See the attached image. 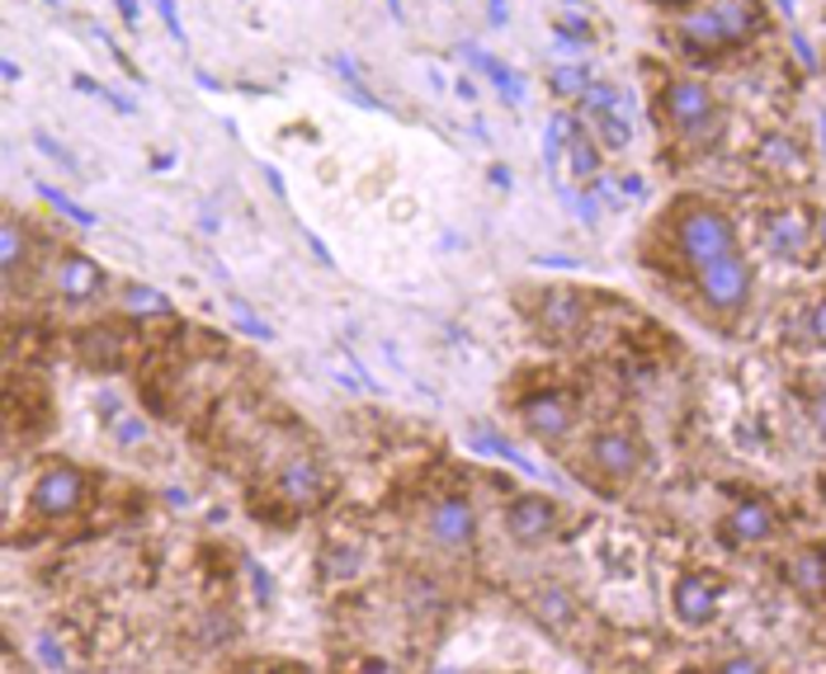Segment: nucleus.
Returning <instances> with one entry per match:
<instances>
[{
	"label": "nucleus",
	"mask_w": 826,
	"mask_h": 674,
	"mask_svg": "<svg viewBox=\"0 0 826 674\" xmlns=\"http://www.w3.org/2000/svg\"><path fill=\"white\" fill-rule=\"evenodd\" d=\"M765 14H761V0H718V6L690 14L680 24V39L690 52H723L746 43L751 33H761Z\"/></svg>",
	"instance_id": "1"
},
{
	"label": "nucleus",
	"mask_w": 826,
	"mask_h": 674,
	"mask_svg": "<svg viewBox=\"0 0 826 674\" xmlns=\"http://www.w3.org/2000/svg\"><path fill=\"white\" fill-rule=\"evenodd\" d=\"M661 114L676 128V137L690 141V147H709V141H718V133H723V109H718V99L699 81H671L666 85Z\"/></svg>",
	"instance_id": "2"
},
{
	"label": "nucleus",
	"mask_w": 826,
	"mask_h": 674,
	"mask_svg": "<svg viewBox=\"0 0 826 674\" xmlns=\"http://www.w3.org/2000/svg\"><path fill=\"white\" fill-rule=\"evenodd\" d=\"M680 251L684 260L694 264H713V260H723V255H736V232H732V222L723 218V212H713V208H684L680 212Z\"/></svg>",
	"instance_id": "3"
},
{
	"label": "nucleus",
	"mask_w": 826,
	"mask_h": 674,
	"mask_svg": "<svg viewBox=\"0 0 826 674\" xmlns=\"http://www.w3.org/2000/svg\"><path fill=\"white\" fill-rule=\"evenodd\" d=\"M274 495L293 514H312V509L326 505L331 482H326V472H322V463H316L312 453H289L284 463H279V472H274Z\"/></svg>",
	"instance_id": "4"
},
{
	"label": "nucleus",
	"mask_w": 826,
	"mask_h": 674,
	"mask_svg": "<svg viewBox=\"0 0 826 674\" xmlns=\"http://www.w3.org/2000/svg\"><path fill=\"white\" fill-rule=\"evenodd\" d=\"M85 495H91L85 491V472L57 463V467L39 472V482H33V491H29V505H33L39 519H72V514H81Z\"/></svg>",
	"instance_id": "5"
},
{
	"label": "nucleus",
	"mask_w": 826,
	"mask_h": 674,
	"mask_svg": "<svg viewBox=\"0 0 826 674\" xmlns=\"http://www.w3.org/2000/svg\"><path fill=\"white\" fill-rule=\"evenodd\" d=\"M699 293H704V303L718 307V312H742V303L751 297V270L742 255H723L713 264H699Z\"/></svg>",
	"instance_id": "6"
},
{
	"label": "nucleus",
	"mask_w": 826,
	"mask_h": 674,
	"mask_svg": "<svg viewBox=\"0 0 826 674\" xmlns=\"http://www.w3.org/2000/svg\"><path fill=\"white\" fill-rule=\"evenodd\" d=\"M426 534L430 543H439L445 552H463L478 538V514H472L468 495H439L426 514Z\"/></svg>",
	"instance_id": "7"
},
{
	"label": "nucleus",
	"mask_w": 826,
	"mask_h": 674,
	"mask_svg": "<svg viewBox=\"0 0 826 674\" xmlns=\"http://www.w3.org/2000/svg\"><path fill=\"white\" fill-rule=\"evenodd\" d=\"M505 528H511V538L524 543V547H539L548 543L557 528H562V514L548 495H515L511 505H505Z\"/></svg>",
	"instance_id": "8"
},
{
	"label": "nucleus",
	"mask_w": 826,
	"mask_h": 674,
	"mask_svg": "<svg viewBox=\"0 0 826 674\" xmlns=\"http://www.w3.org/2000/svg\"><path fill=\"white\" fill-rule=\"evenodd\" d=\"M520 420L524 430L543 443H557L562 434L572 430V397L567 392H553V387H543V392H530L520 401Z\"/></svg>",
	"instance_id": "9"
},
{
	"label": "nucleus",
	"mask_w": 826,
	"mask_h": 674,
	"mask_svg": "<svg viewBox=\"0 0 826 674\" xmlns=\"http://www.w3.org/2000/svg\"><path fill=\"white\" fill-rule=\"evenodd\" d=\"M718 585L713 576H699V571H684L680 580H676V590H671V609H676V618L684 628H704V623H713V613H718Z\"/></svg>",
	"instance_id": "10"
},
{
	"label": "nucleus",
	"mask_w": 826,
	"mask_h": 674,
	"mask_svg": "<svg viewBox=\"0 0 826 674\" xmlns=\"http://www.w3.org/2000/svg\"><path fill=\"white\" fill-rule=\"evenodd\" d=\"M100 288H104V270L91 255L66 251L57 264H52V293H57L62 303H91Z\"/></svg>",
	"instance_id": "11"
},
{
	"label": "nucleus",
	"mask_w": 826,
	"mask_h": 674,
	"mask_svg": "<svg viewBox=\"0 0 826 674\" xmlns=\"http://www.w3.org/2000/svg\"><path fill=\"white\" fill-rule=\"evenodd\" d=\"M590 463L600 467V476H609V482H628V476L642 467V443L632 439V434H624V430L595 434V443H590Z\"/></svg>",
	"instance_id": "12"
},
{
	"label": "nucleus",
	"mask_w": 826,
	"mask_h": 674,
	"mask_svg": "<svg viewBox=\"0 0 826 674\" xmlns=\"http://www.w3.org/2000/svg\"><path fill=\"white\" fill-rule=\"evenodd\" d=\"M765 245L784 260H803L807 245H813V227H807L803 208H780L765 218Z\"/></svg>",
	"instance_id": "13"
},
{
	"label": "nucleus",
	"mask_w": 826,
	"mask_h": 674,
	"mask_svg": "<svg viewBox=\"0 0 826 674\" xmlns=\"http://www.w3.org/2000/svg\"><path fill=\"white\" fill-rule=\"evenodd\" d=\"M728 538L742 543V547H755L765 543L770 534H775V514H770V505L761 501V495H746V501H736V509L728 514Z\"/></svg>",
	"instance_id": "14"
},
{
	"label": "nucleus",
	"mask_w": 826,
	"mask_h": 674,
	"mask_svg": "<svg viewBox=\"0 0 826 674\" xmlns=\"http://www.w3.org/2000/svg\"><path fill=\"white\" fill-rule=\"evenodd\" d=\"M582 316H586V307L576 293H548L539 307V326L548 340H572V335L582 330Z\"/></svg>",
	"instance_id": "15"
},
{
	"label": "nucleus",
	"mask_w": 826,
	"mask_h": 674,
	"mask_svg": "<svg viewBox=\"0 0 826 674\" xmlns=\"http://www.w3.org/2000/svg\"><path fill=\"white\" fill-rule=\"evenodd\" d=\"M784 580L794 585L803 599H826V552L822 547H803L784 561Z\"/></svg>",
	"instance_id": "16"
},
{
	"label": "nucleus",
	"mask_w": 826,
	"mask_h": 674,
	"mask_svg": "<svg viewBox=\"0 0 826 674\" xmlns=\"http://www.w3.org/2000/svg\"><path fill=\"white\" fill-rule=\"evenodd\" d=\"M755 161H761V170L775 175V180H807V161H803L794 137H765Z\"/></svg>",
	"instance_id": "17"
},
{
	"label": "nucleus",
	"mask_w": 826,
	"mask_h": 674,
	"mask_svg": "<svg viewBox=\"0 0 826 674\" xmlns=\"http://www.w3.org/2000/svg\"><path fill=\"white\" fill-rule=\"evenodd\" d=\"M76 349L91 368H118L123 364V349H128V335L114 330V326H95V330H81L76 335Z\"/></svg>",
	"instance_id": "18"
},
{
	"label": "nucleus",
	"mask_w": 826,
	"mask_h": 674,
	"mask_svg": "<svg viewBox=\"0 0 826 674\" xmlns=\"http://www.w3.org/2000/svg\"><path fill=\"white\" fill-rule=\"evenodd\" d=\"M459 52H463V57H468L472 66H478V71H482V76H487L491 85H496V91H501V99H505V104H524V81H520V76H515V71H511V66H505L501 57H491V52H482V48H472V43H463Z\"/></svg>",
	"instance_id": "19"
},
{
	"label": "nucleus",
	"mask_w": 826,
	"mask_h": 674,
	"mask_svg": "<svg viewBox=\"0 0 826 674\" xmlns=\"http://www.w3.org/2000/svg\"><path fill=\"white\" fill-rule=\"evenodd\" d=\"M123 312L156 322V316H170V297L161 288H147V283H123Z\"/></svg>",
	"instance_id": "20"
},
{
	"label": "nucleus",
	"mask_w": 826,
	"mask_h": 674,
	"mask_svg": "<svg viewBox=\"0 0 826 674\" xmlns=\"http://www.w3.org/2000/svg\"><path fill=\"white\" fill-rule=\"evenodd\" d=\"M29 255H33V245H29V236H24V227L10 218L6 227H0V264H6V278H10V283L20 278V270L29 264Z\"/></svg>",
	"instance_id": "21"
},
{
	"label": "nucleus",
	"mask_w": 826,
	"mask_h": 674,
	"mask_svg": "<svg viewBox=\"0 0 826 674\" xmlns=\"http://www.w3.org/2000/svg\"><path fill=\"white\" fill-rule=\"evenodd\" d=\"M468 443H472V449H478V453H491V457H505V463H515V467H524V472H530V476H539V467L530 463V457H524V453L515 449V443H511V439H501L496 430H482V424H472V430H468Z\"/></svg>",
	"instance_id": "22"
},
{
	"label": "nucleus",
	"mask_w": 826,
	"mask_h": 674,
	"mask_svg": "<svg viewBox=\"0 0 826 674\" xmlns=\"http://www.w3.org/2000/svg\"><path fill=\"white\" fill-rule=\"evenodd\" d=\"M548 85H553V95H557V99H582V95L590 91V71H586V66H576V62H562V66H553Z\"/></svg>",
	"instance_id": "23"
},
{
	"label": "nucleus",
	"mask_w": 826,
	"mask_h": 674,
	"mask_svg": "<svg viewBox=\"0 0 826 674\" xmlns=\"http://www.w3.org/2000/svg\"><path fill=\"white\" fill-rule=\"evenodd\" d=\"M534 613H539V618H543V623H548L553 632H562V628L572 623V599L562 594V590H543V594L534 599Z\"/></svg>",
	"instance_id": "24"
},
{
	"label": "nucleus",
	"mask_w": 826,
	"mask_h": 674,
	"mask_svg": "<svg viewBox=\"0 0 826 674\" xmlns=\"http://www.w3.org/2000/svg\"><path fill=\"white\" fill-rule=\"evenodd\" d=\"M590 123H595V133H600V141L605 147H628V114H619V109H600V114H586Z\"/></svg>",
	"instance_id": "25"
},
{
	"label": "nucleus",
	"mask_w": 826,
	"mask_h": 674,
	"mask_svg": "<svg viewBox=\"0 0 826 674\" xmlns=\"http://www.w3.org/2000/svg\"><path fill=\"white\" fill-rule=\"evenodd\" d=\"M567 147H572V170L582 175V180H586V175H600V147H595V141H590L582 128L572 133Z\"/></svg>",
	"instance_id": "26"
},
{
	"label": "nucleus",
	"mask_w": 826,
	"mask_h": 674,
	"mask_svg": "<svg viewBox=\"0 0 826 674\" xmlns=\"http://www.w3.org/2000/svg\"><path fill=\"white\" fill-rule=\"evenodd\" d=\"M33 189H39V193H43V199H48L52 208H57V212H62V218H72L76 227H95V212H91V208H81V203H72V199H66V193H62V189H52V185H33Z\"/></svg>",
	"instance_id": "27"
},
{
	"label": "nucleus",
	"mask_w": 826,
	"mask_h": 674,
	"mask_svg": "<svg viewBox=\"0 0 826 674\" xmlns=\"http://www.w3.org/2000/svg\"><path fill=\"white\" fill-rule=\"evenodd\" d=\"M109 424H114V439L123 443V449H137V443H147V420L114 411V415H109Z\"/></svg>",
	"instance_id": "28"
},
{
	"label": "nucleus",
	"mask_w": 826,
	"mask_h": 674,
	"mask_svg": "<svg viewBox=\"0 0 826 674\" xmlns=\"http://www.w3.org/2000/svg\"><path fill=\"white\" fill-rule=\"evenodd\" d=\"M39 661L48 670H66V665H72V655L57 646V636H52V632H39Z\"/></svg>",
	"instance_id": "29"
},
{
	"label": "nucleus",
	"mask_w": 826,
	"mask_h": 674,
	"mask_svg": "<svg viewBox=\"0 0 826 674\" xmlns=\"http://www.w3.org/2000/svg\"><path fill=\"white\" fill-rule=\"evenodd\" d=\"M232 316H237V326H241L245 335H255V340H274V330H270L265 322H255V316L245 312V303H232Z\"/></svg>",
	"instance_id": "30"
},
{
	"label": "nucleus",
	"mask_w": 826,
	"mask_h": 674,
	"mask_svg": "<svg viewBox=\"0 0 826 674\" xmlns=\"http://www.w3.org/2000/svg\"><path fill=\"white\" fill-rule=\"evenodd\" d=\"M807 340H813V345H826V297H817L813 312H807Z\"/></svg>",
	"instance_id": "31"
},
{
	"label": "nucleus",
	"mask_w": 826,
	"mask_h": 674,
	"mask_svg": "<svg viewBox=\"0 0 826 674\" xmlns=\"http://www.w3.org/2000/svg\"><path fill=\"white\" fill-rule=\"evenodd\" d=\"M33 147H39V151H48L52 161H62V166H76L72 156H66V147H62V141H57V137H48V133H33Z\"/></svg>",
	"instance_id": "32"
},
{
	"label": "nucleus",
	"mask_w": 826,
	"mask_h": 674,
	"mask_svg": "<svg viewBox=\"0 0 826 674\" xmlns=\"http://www.w3.org/2000/svg\"><path fill=\"white\" fill-rule=\"evenodd\" d=\"M156 10H161V20L170 29V39H180L185 43V24H180V14H175V0H156Z\"/></svg>",
	"instance_id": "33"
},
{
	"label": "nucleus",
	"mask_w": 826,
	"mask_h": 674,
	"mask_svg": "<svg viewBox=\"0 0 826 674\" xmlns=\"http://www.w3.org/2000/svg\"><path fill=\"white\" fill-rule=\"evenodd\" d=\"M251 585H255V594H260V604H270V594H274V585H270V571H265V566H255V561H251Z\"/></svg>",
	"instance_id": "34"
},
{
	"label": "nucleus",
	"mask_w": 826,
	"mask_h": 674,
	"mask_svg": "<svg viewBox=\"0 0 826 674\" xmlns=\"http://www.w3.org/2000/svg\"><path fill=\"white\" fill-rule=\"evenodd\" d=\"M331 66H336V71H341V81H345V85H359V81H364V76H359V66H355V62H349V57H345V52H336V57H331Z\"/></svg>",
	"instance_id": "35"
},
{
	"label": "nucleus",
	"mask_w": 826,
	"mask_h": 674,
	"mask_svg": "<svg viewBox=\"0 0 826 674\" xmlns=\"http://www.w3.org/2000/svg\"><path fill=\"white\" fill-rule=\"evenodd\" d=\"M807 415H813V424H817V434L826 439V392H822V397H813V401H807Z\"/></svg>",
	"instance_id": "36"
},
{
	"label": "nucleus",
	"mask_w": 826,
	"mask_h": 674,
	"mask_svg": "<svg viewBox=\"0 0 826 674\" xmlns=\"http://www.w3.org/2000/svg\"><path fill=\"white\" fill-rule=\"evenodd\" d=\"M491 185H496V189H511V170H505V166H491Z\"/></svg>",
	"instance_id": "37"
},
{
	"label": "nucleus",
	"mask_w": 826,
	"mask_h": 674,
	"mask_svg": "<svg viewBox=\"0 0 826 674\" xmlns=\"http://www.w3.org/2000/svg\"><path fill=\"white\" fill-rule=\"evenodd\" d=\"M104 99H109V104H114V109H118V114H133V104H128V99H123V95H114V91H104Z\"/></svg>",
	"instance_id": "38"
},
{
	"label": "nucleus",
	"mask_w": 826,
	"mask_h": 674,
	"mask_svg": "<svg viewBox=\"0 0 826 674\" xmlns=\"http://www.w3.org/2000/svg\"><path fill=\"white\" fill-rule=\"evenodd\" d=\"M723 670H761V661H751V655H742V661H728Z\"/></svg>",
	"instance_id": "39"
},
{
	"label": "nucleus",
	"mask_w": 826,
	"mask_h": 674,
	"mask_svg": "<svg viewBox=\"0 0 826 674\" xmlns=\"http://www.w3.org/2000/svg\"><path fill=\"white\" fill-rule=\"evenodd\" d=\"M487 6H491V20L505 24V0H487Z\"/></svg>",
	"instance_id": "40"
},
{
	"label": "nucleus",
	"mask_w": 826,
	"mask_h": 674,
	"mask_svg": "<svg viewBox=\"0 0 826 674\" xmlns=\"http://www.w3.org/2000/svg\"><path fill=\"white\" fill-rule=\"evenodd\" d=\"M118 10H123V20H137V6H133V0H118Z\"/></svg>",
	"instance_id": "41"
},
{
	"label": "nucleus",
	"mask_w": 826,
	"mask_h": 674,
	"mask_svg": "<svg viewBox=\"0 0 826 674\" xmlns=\"http://www.w3.org/2000/svg\"><path fill=\"white\" fill-rule=\"evenodd\" d=\"M388 10H393V20H401V0H388Z\"/></svg>",
	"instance_id": "42"
},
{
	"label": "nucleus",
	"mask_w": 826,
	"mask_h": 674,
	"mask_svg": "<svg viewBox=\"0 0 826 674\" xmlns=\"http://www.w3.org/2000/svg\"><path fill=\"white\" fill-rule=\"evenodd\" d=\"M817 133H822V147H826V114L817 118Z\"/></svg>",
	"instance_id": "43"
},
{
	"label": "nucleus",
	"mask_w": 826,
	"mask_h": 674,
	"mask_svg": "<svg viewBox=\"0 0 826 674\" xmlns=\"http://www.w3.org/2000/svg\"><path fill=\"white\" fill-rule=\"evenodd\" d=\"M657 6H690V0H657Z\"/></svg>",
	"instance_id": "44"
},
{
	"label": "nucleus",
	"mask_w": 826,
	"mask_h": 674,
	"mask_svg": "<svg viewBox=\"0 0 826 674\" xmlns=\"http://www.w3.org/2000/svg\"><path fill=\"white\" fill-rule=\"evenodd\" d=\"M817 491H822V501H826V476H822V482H817Z\"/></svg>",
	"instance_id": "45"
},
{
	"label": "nucleus",
	"mask_w": 826,
	"mask_h": 674,
	"mask_svg": "<svg viewBox=\"0 0 826 674\" xmlns=\"http://www.w3.org/2000/svg\"><path fill=\"white\" fill-rule=\"evenodd\" d=\"M822 636H826V632H822Z\"/></svg>",
	"instance_id": "46"
}]
</instances>
